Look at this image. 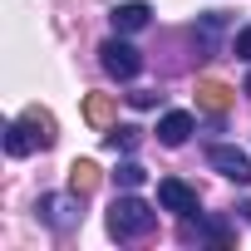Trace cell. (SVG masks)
<instances>
[{"label": "cell", "mask_w": 251, "mask_h": 251, "mask_svg": "<svg viewBox=\"0 0 251 251\" xmlns=\"http://www.w3.org/2000/svg\"><path fill=\"white\" fill-rule=\"evenodd\" d=\"M153 226H158V212L143 197H133V187L123 192V197H113V207H108V236L113 241H138Z\"/></svg>", "instance_id": "cell-1"}, {"label": "cell", "mask_w": 251, "mask_h": 251, "mask_svg": "<svg viewBox=\"0 0 251 251\" xmlns=\"http://www.w3.org/2000/svg\"><path fill=\"white\" fill-rule=\"evenodd\" d=\"M79 202H84V197H79L74 187H69L64 197H59V192H45V197L35 202V212H40V222H45V226H54V231H69V226L79 222Z\"/></svg>", "instance_id": "cell-2"}, {"label": "cell", "mask_w": 251, "mask_h": 251, "mask_svg": "<svg viewBox=\"0 0 251 251\" xmlns=\"http://www.w3.org/2000/svg\"><path fill=\"white\" fill-rule=\"evenodd\" d=\"M99 64H103V74H113V79H133V74L143 69V54H138L128 40H103V45H99Z\"/></svg>", "instance_id": "cell-3"}, {"label": "cell", "mask_w": 251, "mask_h": 251, "mask_svg": "<svg viewBox=\"0 0 251 251\" xmlns=\"http://www.w3.org/2000/svg\"><path fill=\"white\" fill-rule=\"evenodd\" d=\"M207 163H212L222 177H231V182H251V158H246L241 148H231V143H212V148H207Z\"/></svg>", "instance_id": "cell-4"}, {"label": "cell", "mask_w": 251, "mask_h": 251, "mask_svg": "<svg viewBox=\"0 0 251 251\" xmlns=\"http://www.w3.org/2000/svg\"><path fill=\"white\" fill-rule=\"evenodd\" d=\"M158 202L168 207V212H177V217H197V187H187V182H177V177H163L158 182Z\"/></svg>", "instance_id": "cell-5"}, {"label": "cell", "mask_w": 251, "mask_h": 251, "mask_svg": "<svg viewBox=\"0 0 251 251\" xmlns=\"http://www.w3.org/2000/svg\"><path fill=\"white\" fill-rule=\"evenodd\" d=\"M20 123H25V133H30V143H35V148H54V138H59V133H54V113H50V108L30 103V108L20 113Z\"/></svg>", "instance_id": "cell-6"}, {"label": "cell", "mask_w": 251, "mask_h": 251, "mask_svg": "<svg viewBox=\"0 0 251 251\" xmlns=\"http://www.w3.org/2000/svg\"><path fill=\"white\" fill-rule=\"evenodd\" d=\"M113 30L118 35H138L148 20H153V5H143V0H123V5H113Z\"/></svg>", "instance_id": "cell-7"}, {"label": "cell", "mask_w": 251, "mask_h": 251, "mask_svg": "<svg viewBox=\"0 0 251 251\" xmlns=\"http://www.w3.org/2000/svg\"><path fill=\"white\" fill-rule=\"evenodd\" d=\"M158 138H163L168 148H182V143L192 138V113H182V108L163 113V123H158Z\"/></svg>", "instance_id": "cell-8"}, {"label": "cell", "mask_w": 251, "mask_h": 251, "mask_svg": "<svg viewBox=\"0 0 251 251\" xmlns=\"http://www.w3.org/2000/svg\"><path fill=\"white\" fill-rule=\"evenodd\" d=\"M197 103H202L207 113H226V108H231V89H226L222 79H202V84H197Z\"/></svg>", "instance_id": "cell-9"}, {"label": "cell", "mask_w": 251, "mask_h": 251, "mask_svg": "<svg viewBox=\"0 0 251 251\" xmlns=\"http://www.w3.org/2000/svg\"><path fill=\"white\" fill-rule=\"evenodd\" d=\"M99 177H103V173H99V163H89V158H79V163L69 168V187H74L79 197H89V192L99 187Z\"/></svg>", "instance_id": "cell-10"}, {"label": "cell", "mask_w": 251, "mask_h": 251, "mask_svg": "<svg viewBox=\"0 0 251 251\" xmlns=\"http://www.w3.org/2000/svg\"><path fill=\"white\" fill-rule=\"evenodd\" d=\"M84 118L94 123V128H108L113 123V94H89L84 99Z\"/></svg>", "instance_id": "cell-11"}, {"label": "cell", "mask_w": 251, "mask_h": 251, "mask_svg": "<svg viewBox=\"0 0 251 251\" xmlns=\"http://www.w3.org/2000/svg\"><path fill=\"white\" fill-rule=\"evenodd\" d=\"M103 143H108L113 153H118V148H123V153H133V148L143 143V128H133V123H123V128H113V133H108Z\"/></svg>", "instance_id": "cell-12"}, {"label": "cell", "mask_w": 251, "mask_h": 251, "mask_svg": "<svg viewBox=\"0 0 251 251\" xmlns=\"http://www.w3.org/2000/svg\"><path fill=\"white\" fill-rule=\"evenodd\" d=\"M30 148H35V143H30V133H25V123L15 118L10 128H5V153H10V158H25Z\"/></svg>", "instance_id": "cell-13"}, {"label": "cell", "mask_w": 251, "mask_h": 251, "mask_svg": "<svg viewBox=\"0 0 251 251\" xmlns=\"http://www.w3.org/2000/svg\"><path fill=\"white\" fill-rule=\"evenodd\" d=\"M113 177H118V187H143V177H148V173H143L138 163H118V173H113Z\"/></svg>", "instance_id": "cell-14"}, {"label": "cell", "mask_w": 251, "mask_h": 251, "mask_svg": "<svg viewBox=\"0 0 251 251\" xmlns=\"http://www.w3.org/2000/svg\"><path fill=\"white\" fill-rule=\"evenodd\" d=\"M231 54H236V59H251V25H246V30H236V40H231Z\"/></svg>", "instance_id": "cell-15"}, {"label": "cell", "mask_w": 251, "mask_h": 251, "mask_svg": "<svg viewBox=\"0 0 251 251\" xmlns=\"http://www.w3.org/2000/svg\"><path fill=\"white\" fill-rule=\"evenodd\" d=\"M133 103H138V108H153V103H158V94H153V89H138V94H133Z\"/></svg>", "instance_id": "cell-16"}, {"label": "cell", "mask_w": 251, "mask_h": 251, "mask_svg": "<svg viewBox=\"0 0 251 251\" xmlns=\"http://www.w3.org/2000/svg\"><path fill=\"white\" fill-rule=\"evenodd\" d=\"M236 212H241V217H246V222H251V197H246V202H241V207H236Z\"/></svg>", "instance_id": "cell-17"}, {"label": "cell", "mask_w": 251, "mask_h": 251, "mask_svg": "<svg viewBox=\"0 0 251 251\" xmlns=\"http://www.w3.org/2000/svg\"><path fill=\"white\" fill-rule=\"evenodd\" d=\"M246 94H251V74H246Z\"/></svg>", "instance_id": "cell-18"}]
</instances>
